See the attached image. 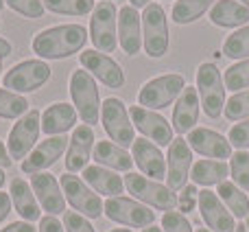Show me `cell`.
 I'll list each match as a JSON object with an SVG mask.
<instances>
[{
    "instance_id": "obj_40",
    "label": "cell",
    "mask_w": 249,
    "mask_h": 232,
    "mask_svg": "<svg viewBox=\"0 0 249 232\" xmlns=\"http://www.w3.org/2000/svg\"><path fill=\"white\" fill-rule=\"evenodd\" d=\"M228 140L232 147H236V151L249 149V118L236 123L228 134Z\"/></svg>"
},
{
    "instance_id": "obj_33",
    "label": "cell",
    "mask_w": 249,
    "mask_h": 232,
    "mask_svg": "<svg viewBox=\"0 0 249 232\" xmlns=\"http://www.w3.org/2000/svg\"><path fill=\"white\" fill-rule=\"evenodd\" d=\"M44 9L59 16H88L94 11V0H42Z\"/></svg>"
},
{
    "instance_id": "obj_23",
    "label": "cell",
    "mask_w": 249,
    "mask_h": 232,
    "mask_svg": "<svg viewBox=\"0 0 249 232\" xmlns=\"http://www.w3.org/2000/svg\"><path fill=\"white\" fill-rule=\"evenodd\" d=\"M199 112H201V101H199L197 88L186 86L173 108V129L177 134H190L199 120Z\"/></svg>"
},
{
    "instance_id": "obj_24",
    "label": "cell",
    "mask_w": 249,
    "mask_h": 232,
    "mask_svg": "<svg viewBox=\"0 0 249 232\" xmlns=\"http://www.w3.org/2000/svg\"><path fill=\"white\" fill-rule=\"evenodd\" d=\"M9 195H11L13 211L22 217V221H39L42 219V206H39L37 197H35L33 189L29 186V182L22 177H13L11 186H9Z\"/></svg>"
},
{
    "instance_id": "obj_20",
    "label": "cell",
    "mask_w": 249,
    "mask_h": 232,
    "mask_svg": "<svg viewBox=\"0 0 249 232\" xmlns=\"http://www.w3.org/2000/svg\"><path fill=\"white\" fill-rule=\"evenodd\" d=\"M94 129L90 125H77L68 140V149H66V171L77 173L88 167L92 151H94Z\"/></svg>"
},
{
    "instance_id": "obj_18",
    "label": "cell",
    "mask_w": 249,
    "mask_h": 232,
    "mask_svg": "<svg viewBox=\"0 0 249 232\" xmlns=\"http://www.w3.org/2000/svg\"><path fill=\"white\" fill-rule=\"evenodd\" d=\"M186 142L190 145V149L201 154L203 158L221 160V162H225V158H232V145H230V140L223 134L214 132V129L195 127L188 134Z\"/></svg>"
},
{
    "instance_id": "obj_22",
    "label": "cell",
    "mask_w": 249,
    "mask_h": 232,
    "mask_svg": "<svg viewBox=\"0 0 249 232\" xmlns=\"http://www.w3.org/2000/svg\"><path fill=\"white\" fill-rule=\"evenodd\" d=\"M118 44L124 55H138L142 46V16L131 4L118 9Z\"/></svg>"
},
{
    "instance_id": "obj_16",
    "label": "cell",
    "mask_w": 249,
    "mask_h": 232,
    "mask_svg": "<svg viewBox=\"0 0 249 232\" xmlns=\"http://www.w3.org/2000/svg\"><path fill=\"white\" fill-rule=\"evenodd\" d=\"M79 59H81L83 70H88L103 86L116 88V90L124 86V73H123L121 64L116 59H112L109 55L99 53V51H83V53H79Z\"/></svg>"
},
{
    "instance_id": "obj_30",
    "label": "cell",
    "mask_w": 249,
    "mask_h": 232,
    "mask_svg": "<svg viewBox=\"0 0 249 232\" xmlns=\"http://www.w3.org/2000/svg\"><path fill=\"white\" fill-rule=\"evenodd\" d=\"M216 195L221 197V202L228 206V211L234 215V219H245L249 215V197L243 189H238L234 182H221Z\"/></svg>"
},
{
    "instance_id": "obj_52",
    "label": "cell",
    "mask_w": 249,
    "mask_h": 232,
    "mask_svg": "<svg viewBox=\"0 0 249 232\" xmlns=\"http://www.w3.org/2000/svg\"><path fill=\"white\" fill-rule=\"evenodd\" d=\"M109 232H133V230H129V228H116V230H109Z\"/></svg>"
},
{
    "instance_id": "obj_53",
    "label": "cell",
    "mask_w": 249,
    "mask_h": 232,
    "mask_svg": "<svg viewBox=\"0 0 249 232\" xmlns=\"http://www.w3.org/2000/svg\"><path fill=\"white\" fill-rule=\"evenodd\" d=\"M238 2H241V4H245V7L249 9V0H238Z\"/></svg>"
},
{
    "instance_id": "obj_1",
    "label": "cell",
    "mask_w": 249,
    "mask_h": 232,
    "mask_svg": "<svg viewBox=\"0 0 249 232\" xmlns=\"http://www.w3.org/2000/svg\"><path fill=\"white\" fill-rule=\"evenodd\" d=\"M88 39V31L81 24H57L39 31L31 46L39 59H66L83 53Z\"/></svg>"
},
{
    "instance_id": "obj_15",
    "label": "cell",
    "mask_w": 249,
    "mask_h": 232,
    "mask_svg": "<svg viewBox=\"0 0 249 232\" xmlns=\"http://www.w3.org/2000/svg\"><path fill=\"white\" fill-rule=\"evenodd\" d=\"M197 208H199V215H201L208 230H212V232H234L236 230V219H234V215L228 211V206L221 202L216 191H210V189L199 191Z\"/></svg>"
},
{
    "instance_id": "obj_5",
    "label": "cell",
    "mask_w": 249,
    "mask_h": 232,
    "mask_svg": "<svg viewBox=\"0 0 249 232\" xmlns=\"http://www.w3.org/2000/svg\"><path fill=\"white\" fill-rule=\"evenodd\" d=\"M168 22L166 11L162 4L151 2L144 7L142 13V39H144V51L151 59H162L168 53Z\"/></svg>"
},
{
    "instance_id": "obj_8",
    "label": "cell",
    "mask_w": 249,
    "mask_h": 232,
    "mask_svg": "<svg viewBox=\"0 0 249 232\" xmlns=\"http://www.w3.org/2000/svg\"><path fill=\"white\" fill-rule=\"evenodd\" d=\"M90 39L94 44V51L99 53H114L118 46V16L116 4L103 0L99 7H94L90 18Z\"/></svg>"
},
{
    "instance_id": "obj_7",
    "label": "cell",
    "mask_w": 249,
    "mask_h": 232,
    "mask_svg": "<svg viewBox=\"0 0 249 232\" xmlns=\"http://www.w3.org/2000/svg\"><path fill=\"white\" fill-rule=\"evenodd\" d=\"M53 68L44 59H24L7 70L2 77V86L16 95L35 92L51 81Z\"/></svg>"
},
{
    "instance_id": "obj_14",
    "label": "cell",
    "mask_w": 249,
    "mask_h": 232,
    "mask_svg": "<svg viewBox=\"0 0 249 232\" xmlns=\"http://www.w3.org/2000/svg\"><path fill=\"white\" fill-rule=\"evenodd\" d=\"M166 186L171 191H181L188 184L190 169H193V149L186 142V138L177 136L168 147L166 155Z\"/></svg>"
},
{
    "instance_id": "obj_56",
    "label": "cell",
    "mask_w": 249,
    "mask_h": 232,
    "mask_svg": "<svg viewBox=\"0 0 249 232\" xmlns=\"http://www.w3.org/2000/svg\"><path fill=\"white\" fill-rule=\"evenodd\" d=\"M2 9H4V0H0V11H2Z\"/></svg>"
},
{
    "instance_id": "obj_2",
    "label": "cell",
    "mask_w": 249,
    "mask_h": 232,
    "mask_svg": "<svg viewBox=\"0 0 249 232\" xmlns=\"http://www.w3.org/2000/svg\"><path fill=\"white\" fill-rule=\"evenodd\" d=\"M70 97H72L74 110L81 116L83 123L90 125V127L99 123L103 101H101V97H99L96 79L92 77L88 70L79 68L70 75Z\"/></svg>"
},
{
    "instance_id": "obj_26",
    "label": "cell",
    "mask_w": 249,
    "mask_h": 232,
    "mask_svg": "<svg viewBox=\"0 0 249 232\" xmlns=\"http://www.w3.org/2000/svg\"><path fill=\"white\" fill-rule=\"evenodd\" d=\"M83 182H86L94 193L107 195V197H118L124 191L123 177L116 175V171H112V169L99 167V164H92V167L83 169Z\"/></svg>"
},
{
    "instance_id": "obj_43",
    "label": "cell",
    "mask_w": 249,
    "mask_h": 232,
    "mask_svg": "<svg viewBox=\"0 0 249 232\" xmlns=\"http://www.w3.org/2000/svg\"><path fill=\"white\" fill-rule=\"evenodd\" d=\"M37 232H66V228H64V224H61L55 215H46V217H42V219H39Z\"/></svg>"
},
{
    "instance_id": "obj_45",
    "label": "cell",
    "mask_w": 249,
    "mask_h": 232,
    "mask_svg": "<svg viewBox=\"0 0 249 232\" xmlns=\"http://www.w3.org/2000/svg\"><path fill=\"white\" fill-rule=\"evenodd\" d=\"M11 195L9 193H0V224H2L4 219L9 217V213H11Z\"/></svg>"
},
{
    "instance_id": "obj_41",
    "label": "cell",
    "mask_w": 249,
    "mask_h": 232,
    "mask_svg": "<svg viewBox=\"0 0 249 232\" xmlns=\"http://www.w3.org/2000/svg\"><path fill=\"white\" fill-rule=\"evenodd\" d=\"M197 202H199V189L195 184H186L184 189H181L179 197H177V211L188 215L190 211L197 208Z\"/></svg>"
},
{
    "instance_id": "obj_6",
    "label": "cell",
    "mask_w": 249,
    "mask_h": 232,
    "mask_svg": "<svg viewBox=\"0 0 249 232\" xmlns=\"http://www.w3.org/2000/svg\"><path fill=\"white\" fill-rule=\"evenodd\" d=\"M124 186L133 195V199L146 204V206L155 208V211H175L177 208V195L168 186L160 184V182L151 180L140 173H127L124 175Z\"/></svg>"
},
{
    "instance_id": "obj_42",
    "label": "cell",
    "mask_w": 249,
    "mask_h": 232,
    "mask_svg": "<svg viewBox=\"0 0 249 232\" xmlns=\"http://www.w3.org/2000/svg\"><path fill=\"white\" fill-rule=\"evenodd\" d=\"M64 228L66 232H94L90 221L83 215H79L77 211H70L64 215Z\"/></svg>"
},
{
    "instance_id": "obj_55",
    "label": "cell",
    "mask_w": 249,
    "mask_h": 232,
    "mask_svg": "<svg viewBox=\"0 0 249 232\" xmlns=\"http://www.w3.org/2000/svg\"><path fill=\"white\" fill-rule=\"evenodd\" d=\"M245 226H247V230H249V215L245 217Z\"/></svg>"
},
{
    "instance_id": "obj_3",
    "label": "cell",
    "mask_w": 249,
    "mask_h": 232,
    "mask_svg": "<svg viewBox=\"0 0 249 232\" xmlns=\"http://www.w3.org/2000/svg\"><path fill=\"white\" fill-rule=\"evenodd\" d=\"M197 92L201 101L203 114L208 118H219L225 110V81L221 77V70L212 61H203L197 68Z\"/></svg>"
},
{
    "instance_id": "obj_57",
    "label": "cell",
    "mask_w": 249,
    "mask_h": 232,
    "mask_svg": "<svg viewBox=\"0 0 249 232\" xmlns=\"http://www.w3.org/2000/svg\"><path fill=\"white\" fill-rule=\"evenodd\" d=\"M0 70H2V64H0Z\"/></svg>"
},
{
    "instance_id": "obj_29",
    "label": "cell",
    "mask_w": 249,
    "mask_h": 232,
    "mask_svg": "<svg viewBox=\"0 0 249 232\" xmlns=\"http://www.w3.org/2000/svg\"><path fill=\"white\" fill-rule=\"evenodd\" d=\"M230 175V164L221 162V160H197L190 169V177H193L195 186H203V189H210V186H219L221 182H225Z\"/></svg>"
},
{
    "instance_id": "obj_25",
    "label": "cell",
    "mask_w": 249,
    "mask_h": 232,
    "mask_svg": "<svg viewBox=\"0 0 249 232\" xmlns=\"http://www.w3.org/2000/svg\"><path fill=\"white\" fill-rule=\"evenodd\" d=\"M77 110L68 103H53L42 112V132L48 138L66 136L72 127H77Z\"/></svg>"
},
{
    "instance_id": "obj_36",
    "label": "cell",
    "mask_w": 249,
    "mask_h": 232,
    "mask_svg": "<svg viewBox=\"0 0 249 232\" xmlns=\"http://www.w3.org/2000/svg\"><path fill=\"white\" fill-rule=\"evenodd\" d=\"M230 175L234 184L243 191H249V154L247 151H236L230 158Z\"/></svg>"
},
{
    "instance_id": "obj_28",
    "label": "cell",
    "mask_w": 249,
    "mask_h": 232,
    "mask_svg": "<svg viewBox=\"0 0 249 232\" xmlns=\"http://www.w3.org/2000/svg\"><path fill=\"white\" fill-rule=\"evenodd\" d=\"M94 160H96L99 167L112 169V171H124V173L131 171V164H133L131 155L112 140H99L96 142L94 145Z\"/></svg>"
},
{
    "instance_id": "obj_12",
    "label": "cell",
    "mask_w": 249,
    "mask_h": 232,
    "mask_svg": "<svg viewBox=\"0 0 249 232\" xmlns=\"http://www.w3.org/2000/svg\"><path fill=\"white\" fill-rule=\"evenodd\" d=\"M105 217L114 224L127 226V228H149L155 221V211L136 202L133 197H109L105 202Z\"/></svg>"
},
{
    "instance_id": "obj_51",
    "label": "cell",
    "mask_w": 249,
    "mask_h": 232,
    "mask_svg": "<svg viewBox=\"0 0 249 232\" xmlns=\"http://www.w3.org/2000/svg\"><path fill=\"white\" fill-rule=\"evenodd\" d=\"M234 232H249V230H247V226L238 224V226H236V230H234Z\"/></svg>"
},
{
    "instance_id": "obj_10",
    "label": "cell",
    "mask_w": 249,
    "mask_h": 232,
    "mask_svg": "<svg viewBox=\"0 0 249 232\" xmlns=\"http://www.w3.org/2000/svg\"><path fill=\"white\" fill-rule=\"evenodd\" d=\"M61 191H64V197L79 215L88 217V219H99L101 215H105V204L101 202L99 193L90 189L86 182L81 180L74 173H64L59 177Z\"/></svg>"
},
{
    "instance_id": "obj_4",
    "label": "cell",
    "mask_w": 249,
    "mask_h": 232,
    "mask_svg": "<svg viewBox=\"0 0 249 232\" xmlns=\"http://www.w3.org/2000/svg\"><path fill=\"white\" fill-rule=\"evenodd\" d=\"M186 88V79L177 73H168V75H160L153 77L140 88L138 92V105L146 110H164L179 99V95Z\"/></svg>"
},
{
    "instance_id": "obj_46",
    "label": "cell",
    "mask_w": 249,
    "mask_h": 232,
    "mask_svg": "<svg viewBox=\"0 0 249 232\" xmlns=\"http://www.w3.org/2000/svg\"><path fill=\"white\" fill-rule=\"evenodd\" d=\"M11 155H9V149L4 147V142L0 140V169H9L11 167Z\"/></svg>"
},
{
    "instance_id": "obj_31",
    "label": "cell",
    "mask_w": 249,
    "mask_h": 232,
    "mask_svg": "<svg viewBox=\"0 0 249 232\" xmlns=\"http://www.w3.org/2000/svg\"><path fill=\"white\" fill-rule=\"evenodd\" d=\"M216 0H177L173 4L171 18L175 24H193L206 11H210L214 7Z\"/></svg>"
},
{
    "instance_id": "obj_48",
    "label": "cell",
    "mask_w": 249,
    "mask_h": 232,
    "mask_svg": "<svg viewBox=\"0 0 249 232\" xmlns=\"http://www.w3.org/2000/svg\"><path fill=\"white\" fill-rule=\"evenodd\" d=\"M129 4H131L133 9H144L146 4H151V0H129Z\"/></svg>"
},
{
    "instance_id": "obj_49",
    "label": "cell",
    "mask_w": 249,
    "mask_h": 232,
    "mask_svg": "<svg viewBox=\"0 0 249 232\" xmlns=\"http://www.w3.org/2000/svg\"><path fill=\"white\" fill-rule=\"evenodd\" d=\"M142 232H164L162 228H155V226H149V228H142Z\"/></svg>"
},
{
    "instance_id": "obj_27",
    "label": "cell",
    "mask_w": 249,
    "mask_h": 232,
    "mask_svg": "<svg viewBox=\"0 0 249 232\" xmlns=\"http://www.w3.org/2000/svg\"><path fill=\"white\" fill-rule=\"evenodd\" d=\"M210 22L221 29H238L249 24V9L238 0H216L210 9Z\"/></svg>"
},
{
    "instance_id": "obj_21",
    "label": "cell",
    "mask_w": 249,
    "mask_h": 232,
    "mask_svg": "<svg viewBox=\"0 0 249 232\" xmlns=\"http://www.w3.org/2000/svg\"><path fill=\"white\" fill-rule=\"evenodd\" d=\"M133 162L142 171V175L151 177V180H166V160H164L162 151L158 145H153L146 138H136L133 142Z\"/></svg>"
},
{
    "instance_id": "obj_38",
    "label": "cell",
    "mask_w": 249,
    "mask_h": 232,
    "mask_svg": "<svg viewBox=\"0 0 249 232\" xmlns=\"http://www.w3.org/2000/svg\"><path fill=\"white\" fill-rule=\"evenodd\" d=\"M4 4H7L11 11L20 13V16H24V18H31V20L42 18L44 11H46L42 0H4Z\"/></svg>"
},
{
    "instance_id": "obj_39",
    "label": "cell",
    "mask_w": 249,
    "mask_h": 232,
    "mask_svg": "<svg viewBox=\"0 0 249 232\" xmlns=\"http://www.w3.org/2000/svg\"><path fill=\"white\" fill-rule=\"evenodd\" d=\"M162 230L164 232H195L188 217L179 211H168L162 215Z\"/></svg>"
},
{
    "instance_id": "obj_50",
    "label": "cell",
    "mask_w": 249,
    "mask_h": 232,
    "mask_svg": "<svg viewBox=\"0 0 249 232\" xmlns=\"http://www.w3.org/2000/svg\"><path fill=\"white\" fill-rule=\"evenodd\" d=\"M4 182H7V177H4V169H0V189L4 186Z\"/></svg>"
},
{
    "instance_id": "obj_17",
    "label": "cell",
    "mask_w": 249,
    "mask_h": 232,
    "mask_svg": "<svg viewBox=\"0 0 249 232\" xmlns=\"http://www.w3.org/2000/svg\"><path fill=\"white\" fill-rule=\"evenodd\" d=\"M68 140L66 136H53L42 140L24 160H22L20 169L22 173H29V175H35V173H44L46 169H51L61 155L68 149Z\"/></svg>"
},
{
    "instance_id": "obj_11",
    "label": "cell",
    "mask_w": 249,
    "mask_h": 232,
    "mask_svg": "<svg viewBox=\"0 0 249 232\" xmlns=\"http://www.w3.org/2000/svg\"><path fill=\"white\" fill-rule=\"evenodd\" d=\"M39 132H42V112L29 110L22 118H18V123L9 129L7 138V149L11 160H24L35 149Z\"/></svg>"
},
{
    "instance_id": "obj_47",
    "label": "cell",
    "mask_w": 249,
    "mask_h": 232,
    "mask_svg": "<svg viewBox=\"0 0 249 232\" xmlns=\"http://www.w3.org/2000/svg\"><path fill=\"white\" fill-rule=\"evenodd\" d=\"M11 51H13V48H11V42H7L4 38H0V61H2L4 57L11 55Z\"/></svg>"
},
{
    "instance_id": "obj_58",
    "label": "cell",
    "mask_w": 249,
    "mask_h": 232,
    "mask_svg": "<svg viewBox=\"0 0 249 232\" xmlns=\"http://www.w3.org/2000/svg\"><path fill=\"white\" fill-rule=\"evenodd\" d=\"M109 2H112V0H109Z\"/></svg>"
},
{
    "instance_id": "obj_34",
    "label": "cell",
    "mask_w": 249,
    "mask_h": 232,
    "mask_svg": "<svg viewBox=\"0 0 249 232\" xmlns=\"http://www.w3.org/2000/svg\"><path fill=\"white\" fill-rule=\"evenodd\" d=\"M29 101L22 95L7 90V88H0V116L2 118H22L29 112Z\"/></svg>"
},
{
    "instance_id": "obj_9",
    "label": "cell",
    "mask_w": 249,
    "mask_h": 232,
    "mask_svg": "<svg viewBox=\"0 0 249 232\" xmlns=\"http://www.w3.org/2000/svg\"><path fill=\"white\" fill-rule=\"evenodd\" d=\"M101 123H103L105 134L109 136V140H116L118 147L127 149L133 147L136 142V134H133V123L131 116H129L127 105L123 103L116 97H107L103 101V108H101Z\"/></svg>"
},
{
    "instance_id": "obj_32",
    "label": "cell",
    "mask_w": 249,
    "mask_h": 232,
    "mask_svg": "<svg viewBox=\"0 0 249 232\" xmlns=\"http://www.w3.org/2000/svg\"><path fill=\"white\" fill-rule=\"evenodd\" d=\"M223 53L230 59H249V24L236 29L234 33L228 35V39L223 42Z\"/></svg>"
},
{
    "instance_id": "obj_35",
    "label": "cell",
    "mask_w": 249,
    "mask_h": 232,
    "mask_svg": "<svg viewBox=\"0 0 249 232\" xmlns=\"http://www.w3.org/2000/svg\"><path fill=\"white\" fill-rule=\"evenodd\" d=\"M223 81H225V90L232 92L249 90V59H241L230 66L223 73Z\"/></svg>"
},
{
    "instance_id": "obj_54",
    "label": "cell",
    "mask_w": 249,
    "mask_h": 232,
    "mask_svg": "<svg viewBox=\"0 0 249 232\" xmlns=\"http://www.w3.org/2000/svg\"><path fill=\"white\" fill-rule=\"evenodd\" d=\"M195 232H212V230H208V228H197Z\"/></svg>"
},
{
    "instance_id": "obj_37",
    "label": "cell",
    "mask_w": 249,
    "mask_h": 232,
    "mask_svg": "<svg viewBox=\"0 0 249 232\" xmlns=\"http://www.w3.org/2000/svg\"><path fill=\"white\" fill-rule=\"evenodd\" d=\"M223 116L228 120H234V123H236V120L238 123H241V120H247L249 118V90L234 92V95L228 99V103H225Z\"/></svg>"
},
{
    "instance_id": "obj_44",
    "label": "cell",
    "mask_w": 249,
    "mask_h": 232,
    "mask_svg": "<svg viewBox=\"0 0 249 232\" xmlns=\"http://www.w3.org/2000/svg\"><path fill=\"white\" fill-rule=\"evenodd\" d=\"M0 232H37V228L33 224H29V221H11L7 228H2Z\"/></svg>"
},
{
    "instance_id": "obj_13",
    "label": "cell",
    "mask_w": 249,
    "mask_h": 232,
    "mask_svg": "<svg viewBox=\"0 0 249 232\" xmlns=\"http://www.w3.org/2000/svg\"><path fill=\"white\" fill-rule=\"evenodd\" d=\"M129 116H131V123L138 132L142 134V138L151 140L158 147H171V142L175 140V129L173 125H168V120L162 114L153 112V110H146L142 105H131L129 108Z\"/></svg>"
},
{
    "instance_id": "obj_19",
    "label": "cell",
    "mask_w": 249,
    "mask_h": 232,
    "mask_svg": "<svg viewBox=\"0 0 249 232\" xmlns=\"http://www.w3.org/2000/svg\"><path fill=\"white\" fill-rule=\"evenodd\" d=\"M31 189H33L42 211H46V215H61L66 211V197L61 184L48 171L31 175Z\"/></svg>"
}]
</instances>
